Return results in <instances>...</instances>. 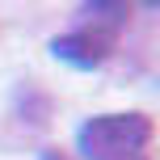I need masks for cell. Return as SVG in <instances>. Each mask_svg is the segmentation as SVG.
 <instances>
[{"label": "cell", "mask_w": 160, "mask_h": 160, "mask_svg": "<svg viewBox=\"0 0 160 160\" xmlns=\"http://www.w3.org/2000/svg\"><path fill=\"white\" fill-rule=\"evenodd\" d=\"M152 118L143 114H101L80 127L76 143L84 160H152Z\"/></svg>", "instance_id": "obj_1"}, {"label": "cell", "mask_w": 160, "mask_h": 160, "mask_svg": "<svg viewBox=\"0 0 160 160\" xmlns=\"http://www.w3.org/2000/svg\"><path fill=\"white\" fill-rule=\"evenodd\" d=\"M114 42H118V34L97 30V25H80V30L55 38V42H51V51H55L63 63H72V68H97V63L114 51Z\"/></svg>", "instance_id": "obj_2"}, {"label": "cell", "mask_w": 160, "mask_h": 160, "mask_svg": "<svg viewBox=\"0 0 160 160\" xmlns=\"http://www.w3.org/2000/svg\"><path fill=\"white\" fill-rule=\"evenodd\" d=\"M42 160H63V156H59V152H47V156H42Z\"/></svg>", "instance_id": "obj_3"}, {"label": "cell", "mask_w": 160, "mask_h": 160, "mask_svg": "<svg viewBox=\"0 0 160 160\" xmlns=\"http://www.w3.org/2000/svg\"><path fill=\"white\" fill-rule=\"evenodd\" d=\"M148 4H156V0H148Z\"/></svg>", "instance_id": "obj_4"}]
</instances>
